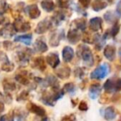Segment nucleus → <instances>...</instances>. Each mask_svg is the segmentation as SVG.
<instances>
[{
	"mask_svg": "<svg viewBox=\"0 0 121 121\" xmlns=\"http://www.w3.org/2000/svg\"><path fill=\"white\" fill-rule=\"evenodd\" d=\"M15 80L19 82L20 84L23 86H27L30 83L31 80V75L28 71H22L21 72L17 73L15 76Z\"/></svg>",
	"mask_w": 121,
	"mask_h": 121,
	"instance_id": "nucleus-12",
	"label": "nucleus"
},
{
	"mask_svg": "<svg viewBox=\"0 0 121 121\" xmlns=\"http://www.w3.org/2000/svg\"><path fill=\"white\" fill-rule=\"evenodd\" d=\"M46 82H47V85L52 88L53 91H58L59 89V82H58V80L56 79V77L54 76H48L47 77V80H46Z\"/></svg>",
	"mask_w": 121,
	"mask_h": 121,
	"instance_id": "nucleus-25",
	"label": "nucleus"
},
{
	"mask_svg": "<svg viewBox=\"0 0 121 121\" xmlns=\"http://www.w3.org/2000/svg\"><path fill=\"white\" fill-rule=\"evenodd\" d=\"M115 47L112 45H107L104 50V56L109 60V61H112L115 58Z\"/></svg>",
	"mask_w": 121,
	"mask_h": 121,
	"instance_id": "nucleus-19",
	"label": "nucleus"
},
{
	"mask_svg": "<svg viewBox=\"0 0 121 121\" xmlns=\"http://www.w3.org/2000/svg\"><path fill=\"white\" fill-rule=\"evenodd\" d=\"M4 110V103L2 101H0V114Z\"/></svg>",
	"mask_w": 121,
	"mask_h": 121,
	"instance_id": "nucleus-46",
	"label": "nucleus"
},
{
	"mask_svg": "<svg viewBox=\"0 0 121 121\" xmlns=\"http://www.w3.org/2000/svg\"><path fill=\"white\" fill-rule=\"evenodd\" d=\"M101 93V86L98 83L93 84L91 86L89 89V96L91 99H95L99 96Z\"/></svg>",
	"mask_w": 121,
	"mask_h": 121,
	"instance_id": "nucleus-16",
	"label": "nucleus"
},
{
	"mask_svg": "<svg viewBox=\"0 0 121 121\" xmlns=\"http://www.w3.org/2000/svg\"><path fill=\"white\" fill-rule=\"evenodd\" d=\"M16 33V30L14 28L13 24H7L0 30V36L4 38H11Z\"/></svg>",
	"mask_w": 121,
	"mask_h": 121,
	"instance_id": "nucleus-11",
	"label": "nucleus"
},
{
	"mask_svg": "<svg viewBox=\"0 0 121 121\" xmlns=\"http://www.w3.org/2000/svg\"><path fill=\"white\" fill-rule=\"evenodd\" d=\"M119 30H120V25H119L118 22H115L114 23V26L113 27L110 29L109 31L105 32V34L104 35V38L106 39V38H109V37H114L118 33H119Z\"/></svg>",
	"mask_w": 121,
	"mask_h": 121,
	"instance_id": "nucleus-27",
	"label": "nucleus"
},
{
	"mask_svg": "<svg viewBox=\"0 0 121 121\" xmlns=\"http://www.w3.org/2000/svg\"><path fill=\"white\" fill-rule=\"evenodd\" d=\"M13 26L16 32H26L31 29L30 23L26 20H24L22 17H18L15 19Z\"/></svg>",
	"mask_w": 121,
	"mask_h": 121,
	"instance_id": "nucleus-5",
	"label": "nucleus"
},
{
	"mask_svg": "<svg viewBox=\"0 0 121 121\" xmlns=\"http://www.w3.org/2000/svg\"><path fill=\"white\" fill-rule=\"evenodd\" d=\"M6 20H7V18H6L5 17H4L3 15H0V25H1V24H4Z\"/></svg>",
	"mask_w": 121,
	"mask_h": 121,
	"instance_id": "nucleus-45",
	"label": "nucleus"
},
{
	"mask_svg": "<svg viewBox=\"0 0 121 121\" xmlns=\"http://www.w3.org/2000/svg\"><path fill=\"white\" fill-rule=\"evenodd\" d=\"M52 25V21L51 18H45L42 21H41L38 24H37V27L35 29V32L37 34H43L46 32L51 28Z\"/></svg>",
	"mask_w": 121,
	"mask_h": 121,
	"instance_id": "nucleus-7",
	"label": "nucleus"
},
{
	"mask_svg": "<svg viewBox=\"0 0 121 121\" xmlns=\"http://www.w3.org/2000/svg\"><path fill=\"white\" fill-rule=\"evenodd\" d=\"M116 13H117L118 15L121 16V0L117 4L116 6Z\"/></svg>",
	"mask_w": 121,
	"mask_h": 121,
	"instance_id": "nucleus-43",
	"label": "nucleus"
},
{
	"mask_svg": "<svg viewBox=\"0 0 121 121\" xmlns=\"http://www.w3.org/2000/svg\"><path fill=\"white\" fill-rule=\"evenodd\" d=\"M64 31L63 30H56L52 34L50 37L49 43L52 47H57L60 44V40L64 37Z\"/></svg>",
	"mask_w": 121,
	"mask_h": 121,
	"instance_id": "nucleus-9",
	"label": "nucleus"
},
{
	"mask_svg": "<svg viewBox=\"0 0 121 121\" xmlns=\"http://www.w3.org/2000/svg\"><path fill=\"white\" fill-rule=\"evenodd\" d=\"M0 63L2 70L6 72H10L14 69L13 63L11 62L7 55L3 52H0Z\"/></svg>",
	"mask_w": 121,
	"mask_h": 121,
	"instance_id": "nucleus-6",
	"label": "nucleus"
},
{
	"mask_svg": "<svg viewBox=\"0 0 121 121\" xmlns=\"http://www.w3.org/2000/svg\"><path fill=\"white\" fill-rule=\"evenodd\" d=\"M74 73H75V76H76V77L80 78V79L83 78V77H84V76H85L84 70H83L82 68H81V67H76V70H75V71H74Z\"/></svg>",
	"mask_w": 121,
	"mask_h": 121,
	"instance_id": "nucleus-39",
	"label": "nucleus"
},
{
	"mask_svg": "<svg viewBox=\"0 0 121 121\" xmlns=\"http://www.w3.org/2000/svg\"><path fill=\"white\" fill-rule=\"evenodd\" d=\"M46 62H47V61H45V60H44L43 57L38 56V57L34 58L33 61H32V66H33L34 68H36V69L39 70V71H45L46 68H47Z\"/></svg>",
	"mask_w": 121,
	"mask_h": 121,
	"instance_id": "nucleus-17",
	"label": "nucleus"
},
{
	"mask_svg": "<svg viewBox=\"0 0 121 121\" xmlns=\"http://www.w3.org/2000/svg\"><path fill=\"white\" fill-rule=\"evenodd\" d=\"M104 117L107 120H112V119H115L116 117V112L114 107H107L104 111Z\"/></svg>",
	"mask_w": 121,
	"mask_h": 121,
	"instance_id": "nucleus-32",
	"label": "nucleus"
},
{
	"mask_svg": "<svg viewBox=\"0 0 121 121\" xmlns=\"http://www.w3.org/2000/svg\"><path fill=\"white\" fill-rule=\"evenodd\" d=\"M32 36L31 34L28 35H22V36H18V37H16L14 38V42H20L22 43L25 44V45H31L32 43Z\"/></svg>",
	"mask_w": 121,
	"mask_h": 121,
	"instance_id": "nucleus-30",
	"label": "nucleus"
},
{
	"mask_svg": "<svg viewBox=\"0 0 121 121\" xmlns=\"http://www.w3.org/2000/svg\"><path fill=\"white\" fill-rule=\"evenodd\" d=\"M109 72V66L106 63L98 66L91 72V78L92 80H101L104 78Z\"/></svg>",
	"mask_w": 121,
	"mask_h": 121,
	"instance_id": "nucleus-4",
	"label": "nucleus"
},
{
	"mask_svg": "<svg viewBox=\"0 0 121 121\" xmlns=\"http://www.w3.org/2000/svg\"><path fill=\"white\" fill-rule=\"evenodd\" d=\"M74 57V50L71 47H65L62 51V58L64 61L70 62Z\"/></svg>",
	"mask_w": 121,
	"mask_h": 121,
	"instance_id": "nucleus-22",
	"label": "nucleus"
},
{
	"mask_svg": "<svg viewBox=\"0 0 121 121\" xmlns=\"http://www.w3.org/2000/svg\"><path fill=\"white\" fill-rule=\"evenodd\" d=\"M55 73L60 79H67L71 75V68L66 65H62L55 70Z\"/></svg>",
	"mask_w": 121,
	"mask_h": 121,
	"instance_id": "nucleus-13",
	"label": "nucleus"
},
{
	"mask_svg": "<svg viewBox=\"0 0 121 121\" xmlns=\"http://www.w3.org/2000/svg\"><path fill=\"white\" fill-rule=\"evenodd\" d=\"M34 50L37 52H39V53H43V52H46L47 50H48V47H47V45L45 43V42H43L41 39H37V41L34 43V47H33Z\"/></svg>",
	"mask_w": 121,
	"mask_h": 121,
	"instance_id": "nucleus-24",
	"label": "nucleus"
},
{
	"mask_svg": "<svg viewBox=\"0 0 121 121\" xmlns=\"http://www.w3.org/2000/svg\"><path fill=\"white\" fill-rule=\"evenodd\" d=\"M89 27L93 32H98L99 30H100L102 27V19L99 17H93L90 20Z\"/></svg>",
	"mask_w": 121,
	"mask_h": 121,
	"instance_id": "nucleus-18",
	"label": "nucleus"
},
{
	"mask_svg": "<svg viewBox=\"0 0 121 121\" xmlns=\"http://www.w3.org/2000/svg\"><path fill=\"white\" fill-rule=\"evenodd\" d=\"M3 86L6 91H14L15 90H17V86L16 85L15 81H13L11 79H5L4 80L3 82Z\"/></svg>",
	"mask_w": 121,
	"mask_h": 121,
	"instance_id": "nucleus-26",
	"label": "nucleus"
},
{
	"mask_svg": "<svg viewBox=\"0 0 121 121\" xmlns=\"http://www.w3.org/2000/svg\"><path fill=\"white\" fill-rule=\"evenodd\" d=\"M108 6V0H94L92 3V9L99 12L104 9Z\"/></svg>",
	"mask_w": 121,
	"mask_h": 121,
	"instance_id": "nucleus-20",
	"label": "nucleus"
},
{
	"mask_svg": "<svg viewBox=\"0 0 121 121\" xmlns=\"http://www.w3.org/2000/svg\"><path fill=\"white\" fill-rule=\"evenodd\" d=\"M119 60H120L121 62V47L119 49Z\"/></svg>",
	"mask_w": 121,
	"mask_h": 121,
	"instance_id": "nucleus-47",
	"label": "nucleus"
},
{
	"mask_svg": "<svg viewBox=\"0 0 121 121\" xmlns=\"http://www.w3.org/2000/svg\"><path fill=\"white\" fill-rule=\"evenodd\" d=\"M81 30L75 27H71L67 33V40L71 44H76L81 38Z\"/></svg>",
	"mask_w": 121,
	"mask_h": 121,
	"instance_id": "nucleus-8",
	"label": "nucleus"
},
{
	"mask_svg": "<svg viewBox=\"0 0 121 121\" xmlns=\"http://www.w3.org/2000/svg\"><path fill=\"white\" fill-rule=\"evenodd\" d=\"M29 98V93L27 91H23L18 95L17 98V101H23V100H27Z\"/></svg>",
	"mask_w": 121,
	"mask_h": 121,
	"instance_id": "nucleus-37",
	"label": "nucleus"
},
{
	"mask_svg": "<svg viewBox=\"0 0 121 121\" xmlns=\"http://www.w3.org/2000/svg\"><path fill=\"white\" fill-rule=\"evenodd\" d=\"M17 60L18 63L22 66H25L28 63L31 56L32 55V51L29 48H21L17 52Z\"/></svg>",
	"mask_w": 121,
	"mask_h": 121,
	"instance_id": "nucleus-3",
	"label": "nucleus"
},
{
	"mask_svg": "<svg viewBox=\"0 0 121 121\" xmlns=\"http://www.w3.org/2000/svg\"><path fill=\"white\" fill-rule=\"evenodd\" d=\"M71 27L77 28L79 30H81V32H84L86 28V20L83 17H80V18L75 19L72 22Z\"/></svg>",
	"mask_w": 121,
	"mask_h": 121,
	"instance_id": "nucleus-23",
	"label": "nucleus"
},
{
	"mask_svg": "<svg viewBox=\"0 0 121 121\" xmlns=\"http://www.w3.org/2000/svg\"><path fill=\"white\" fill-rule=\"evenodd\" d=\"M9 9L6 0H0V15H4Z\"/></svg>",
	"mask_w": 121,
	"mask_h": 121,
	"instance_id": "nucleus-36",
	"label": "nucleus"
},
{
	"mask_svg": "<svg viewBox=\"0 0 121 121\" xmlns=\"http://www.w3.org/2000/svg\"><path fill=\"white\" fill-rule=\"evenodd\" d=\"M119 16V15H116L114 13L111 12V11H109V12L104 13V17L106 22H109V23H115V22H118Z\"/></svg>",
	"mask_w": 121,
	"mask_h": 121,
	"instance_id": "nucleus-31",
	"label": "nucleus"
},
{
	"mask_svg": "<svg viewBox=\"0 0 121 121\" xmlns=\"http://www.w3.org/2000/svg\"><path fill=\"white\" fill-rule=\"evenodd\" d=\"M104 89L108 93H114L121 90V79L111 78L108 79L104 85Z\"/></svg>",
	"mask_w": 121,
	"mask_h": 121,
	"instance_id": "nucleus-2",
	"label": "nucleus"
},
{
	"mask_svg": "<svg viewBox=\"0 0 121 121\" xmlns=\"http://www.w3.org/2000/svg\"><path fill=\"white\" fill-rule=\"evenodd\" d=\"M13 46H14V44L13 43V42H9V41H6V42H4V48L7 49V50H11L12 48H13Z\"/></svg>",
	"mask_w": 121,
	"mask_h": 121,
	"instance_id": "nucleus-41",
	"label": "nucleus"
},
{
	"mask_svg": "<svg viewBox=\"0 0 121 121\" xmlns=\"http://www.w3.org/2000/svg\"><path fill=\"white\" fill-rule=\"evenodd\" d=\"M51 19L52 21V23H54L56 26H59L66 19V14L63 12H60V11H56V12H55L54 15L52 16Z\"/></svg>",
	"mask_w": 121,
	"mask_h": 121,
	"instance_id": "nucleus-21",
	"label": "nucleus"
},
{
	"mask_svg": "<svg viewBox=\"0 0 121 121\" xmlns=\"http://www.w3.org/2000/svg\"><path fill=\"white\" fill-rule=\"evenodd\" d=\"M41 6L47 13H51L55 9V4H54L52 0H42L41 3Z\"/></svg>",
	"mask_w": 121,
	"mask_h": 121,
	"instance_id": "nucleus-29",
	"label": "nucleus"
},
{
	"mask_svg": "<svg viewBox=\"0 0 121 121\" xmlns=\"http://www.w3.org/2000/svg\"><path fill=\"white\" fill-rule=\"evenodd\" d=\"M63 91L65 93H69V94H74L76 92V86L73 83H67L63 87Z\"/></svg>",
	"mask_w": 121,
	"mask_h": 121,
	"instance_id": "nucleus-34",
	"label": "nucleus"
},
{
	"mask_svg": "<svg viewBox=\"0 0 121 121\" xmlns=\"http://www.w3.org/2000/svg\"><path fill=\"white\" fill-rule=\"evenodd\" d=\"M46 61L49 66H52L53 69H56L60 64V59L57 55V53H54V52H51L47 55V58H46Z\"/></svg>",
	"mask_w": 121,
	"mask_h": 121,
	"instance_id": "nucleus-14",
	"label": "nucleus"
},
{
	"mask_svg": "<svg viewBox=\"0 0 121 121\" xmlns=\"http://www.w3.org/2000/svg\"><path fill=\"white\" fill-rule=\"evenodd\" d=\"M13 119L17 120H22L25 119L27 116V113L21 109H16L13 111Z\"/></svg>",
	"mask_w": 121,
	"mask_h": 121,
	"instance_id": "nucleus-28",
	"label": "nucleus"
},
{
	"mask_svg": "<svg viewBox=\"0 0 121 121\" xmlns=\"http://www.w3.org/2000/svg\"><path fill=\"white\" fill-rule=\"evenodd\" d=\"M77 55L82 58L85 65L87 67H91L94 65V57L89 47L86 45H80L77 48Z\"/></svg>",
	"mask_w": 121,
	"mask_h": 121,
	"instance_id": "nucleus-1",
	"label": "nucleus"
},
{
	"mask_svg": "<svg viewBox=\"0 0 121 121\" xmlns=\"http://www.w3.org/2000/svg\"><path fill=\"white\" fill-rule=\"evenodd\" d=\"M71 0H56V4L60 9H68L71 5Z\"/></svg>",
	"mask_w": 121,
	"mask_h": 121,
	"instance_id": "nucleus-35",
	"label": "nucleus"
},
{
	"mask_svg": "<svg viewBox=\"0 0 121 121\" xmlns=\"http://www.w3.org/2000/svg\"><path fill=\"white\" fill-rule=\"evenodd\" d=\"M62 119L63 120H65V119H67V120H70V119H76V117H75L73 114H71V115H69V116H66V117H64V118H62Z\"/></svg>",
	"mask_w": 121,
	"mask_h": 121,
	"instance_id": "nucleus-44",
	"label": "nucleus"
},
{
	"mask_svg": "<svg viewBox=\"0 0 121 121\" xmlns=\"http://www.w3.org/2000/svg\"><path fill=\"white\" fill-rule=\"evenodd\" d=\"M91 0H79L80 4L81 5V7L84 9H87L89 7L90 4H91Z\"/></svg>",
	"mask_w": 121,
	"mask_h": 121,
	"instance_id": "nucleus-40",
	"label": "nucleus"
},
{
	"mask_svg": "<svg viewBox=\"0 0 121 121\" xmlns=\"http://www.w3.org/2000/svg\"><path fill=\"white\" fill-rule=\"evenodd\" d=\"M27 109H28L30 112L35 114L37 116H41V117H43L46 115V110L41 106L37 105L36 104L33 103H29L27 105Z\"/></svg>",
	"mask_w": 121,
	"mask_h": 121,
	"instance_id": "nucleus-15",
	"label": "nucleus"
},
{
	"mask_svg": "<svg viewBox=\"0 0 121 121\" xmlns=\"http://www.w3.org/2000/svg\"><path fill=\"white\" fill-rule=\"evenodd\" d=\"M79 109L81 111H86L88 109V105L85 101H81L80 103V105H79Z\"/></svg>",
	"mask_w": 121,
	"mask_h": 121,
	"instance_id": "nucleus-42",
	"label": "nucleus"
},
{
	"mask_svg": "<svg viewBox=\"0 0 121 121\" xmlns=\"http://www.w3.org/2000/svg\"><path fill=\"white\" fill-rule=\"evenodd\" d=\"M95 39V35H93L90 32H85L82 37V41L86 43H94Z\"/></svg>",
	"mask_w": 121,
	"mask_h": 121,
	"instance_id": "nucleus-33",
	"label": "nucleus"
},
{
	"mask_svg": "<svg viewBox=\"0 0 121 121\" xmlns=\"http://www.w3.org/2000/svg\"><path fill=\"white\" fill-rule=\"evenodd\" d=\"M0 99L2 102H5L8 103V104H10L11 101H12V97L9 95V94H2V93H0Z\"/></svg>",
	"mask_w": 121,
	"mask_h": 121,
	"instance_id": "nucleus-38",
	"label": "nucleus"
},
{
	"mask_svg": "<svg viewBox=\"0 0 121 121\" xmlns=\"http://www.w3.org/2000/svg\"><path fill=\"white\" fill-rule=\"evenodd\" d=\"M25 12L31 19H37L41 15V11L37 4H31L27 6L25 8Z\"/></svg>",
	"mask_w": 121,
	"mask_h": 121,
	"instance_id": "nucleus-10",
	"label": "nucleus"
}]
</instances>
